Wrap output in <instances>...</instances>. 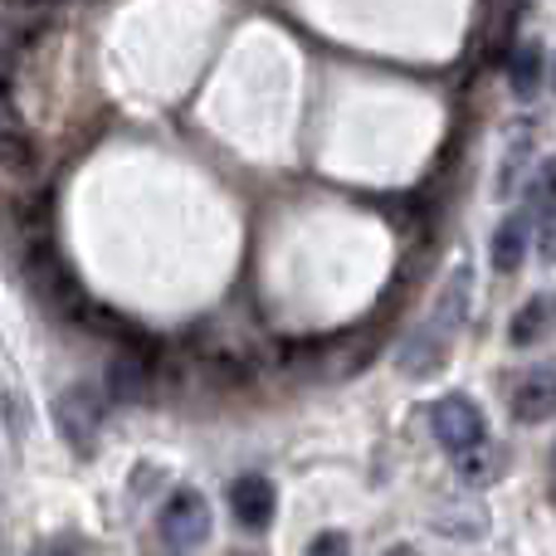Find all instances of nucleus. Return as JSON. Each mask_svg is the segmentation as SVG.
Here are the masks:
<instances>
[{
	"label": "nucleus",
	"mask_w": 556,
	"mask_h": 556,
	"mask_svg": "<svg viewBox=\"0 0 556 556\" xmlns=\"http://www.w3.org/2000/svg\"><path fill=\"white\" fill-rule=\"evenodd\" d=\"M103 395L93 391V386H68V391L54 395V425L59 434H64L74 450H93L98 444V430H103Z\"/></svg>",
	"instance_id": "obj_3"
},
{
	"label": "nucleus",
	"mask_w": 556,
	"mask_h": 556,
	"mask_svg": "<svg viewBox=\"0 0 556 556\" xmlns=\"http://www.w3.org/2000/svg\"><path fill=\"white\" fill-rule=\"evenodd\" d=\"M552 483H556V444H552Z\"/></svg>",
	"instance_id": "obj_16"
},
{
	"label": "nucleus",
	"mask_w": 556,
	"mask_h": 556,
	"mask_svg": "<svg viewBox=\"0 0 556 556\" xmlns=\"http://www.w3.org/2000/svg\"><path fill=\"white\" fill-rule=\"evenodd\" d=\"M230 513H235L240 528L264 532L274 522V513H278V489L264 479V473H244V479L230 483Z\"/></svg>",
	"instance_id": "obj_5"
},
{
	"label": "nucleus",
	"mask_w": 556,
	"mask_h": 556,
	"mask_svg": "<svg viewBox=\"0 0 556 556\" xmlns=\"http://www.w3.org/2000/svg\"><path fill=\"white\" fill-rule=\"evenodd\" d=\"M147 391H152V366H147L142 352H117L108 362V401L113 405H142Z\"/></svg>",
	"instance_id": "obj_7"
},
{
	"label": "nucleus",
	"mask_w": 556,
	"mask_h": 556,
	"mask_svg": "<svg viewBox=\"0 0 556 556\" xmlns=\"http://www.w3.org/2000/svg\"><path fill=\"white\" fill-rule=\"evenodd\" d=\"M469 288H473V274L469 264H459V269L450 274V283H444L440 303H434V317L420 327V332H410V342L401 346V371L405 376H434L444 362H450L454 352V337H459L464 317H469Z\"/></svg>",
	"instance_id": "obj_1"
},
{
	"label": "nucleus",
	"mask_w": 556,
	"mask_h": 556,
	"mask_svg": "<svg viewBox=\"0 0 556 556\" xmlns=\"http://www.w3.org/2000/svg\"><path fill=\"white\" fill-rule=\"evenodd\" d=\"M552 205H556V152L532 176V211H552Z\"/></svg>",
	"instance_id": "obj_14"
},
{
	"label": "nucleus",
	"mask_w": 556,
	"mask_h": 556,
	"mask_svg": "<svg viewBox=\"0 0 556 556\" xmlns=\"http://www.w3.org/2000/svg\"><path fill=\"white\" fill-rule=\"evenodd\" d=\"M313 547H317V552H346V538H317Z\"/></svg>",
	"instance_id": "obj_15"
},
{
	"label": "nucleus",
	"mask_w": 556,
	"mask_h": 556,
	"mask_svg": "<svg viewBox=\"0 0 556 556\" xmlns=\"http://www.w3.org/2000/svg\"><path fill=\"white\" fill-rule=\"evenodd\" d=\"M450 459H454L459 483H469V489H489V483H498V473L508 469V450L493 440L473 444V450H464V454H450Z\"/></svg>",
	"instance_id": "obj_8"
},
{
	"label": "nucleus",
	"mask_w": 556,
	"mask_h": 556,
	"mask_svg": "<svg viewBox=\"0 0 556 556\" xmlns=\"http://www.w3.org/2000/svg\"><path fill=\"white\" fill-rule=\"evenodd\" d=\"M430 430L450 454H464V450L489 440V420H483V410L469 401V395H444V401H434Z\"/></svg>",
	"instance_id": "obj_4"
},
{
	"label": "nucleus",
	"mask_w": 556,
	"mask_h": 556,
	"mask_svg": "<svg viewBox=\"0 0 556 556\" xmlns=\"http://www.w3.org/2000/svg\"><path fill=\"white\" fill-rule=\"evenodd\" d=\"M528 244H532V220L528 215H508V220L498 225V235H493V269L498 274H518L522 260H528Z\"/></svg>",
	"instance_id": "obj_9"
},
{
	"label": "nucleus",
	"mask_w": 556,
	"mask_h": 556,
	"mask_svg": "<svg viewBox=\"0 0 556 556\" xmlns=\"http://www.w3.org/2000/svg\"><path fill=\"white\" fill-rule=\"evenodd\" d=\"M156 538L172 552H195L211 542V503L195 489H176L166 508L156 513Z\"/></svg>",
	"instance_id": "obj_2"
},
{
	"label": "nucleus",
	"mask_w": 556,
	"mask_h": 556,
	"mask_svg": "<svg viewBox=\"0 0 556 556\" xmlns=\"http://www.w3.org/2000/svg\"><path fill=\"white\" fill-rule=\"evenodd\" d=\"M532 250L542 254V264H556V205L532 211Z\"/></svg>",
	"instance_id": "obj_13"
},
{
	"label": "nucleus",
	"mask_w": 556,
	"mask_h": 556,
	"mask_svg": "<svg viewBox=\"0 0 556 556\" xmlns=\"http://www.w3.org/2000/svg\"><path fill=\"white\" fill-rule=\"evenodd\" d=\"M556 415V366H532L522 381L513 386V420L518 425H542Z\"/></svg>",
	"instance_id": "obj_6"
},
{
	"label": "nucleus",
	"mask_w": 556,
	"mask_h": 556,
	"mask_svg": "<svg viewBox=\"0 0 556 556\" xmlns=\"http://www.w3.org/2000/svg\"><path fill=\"white\" fill-rule=\"evenodd\" d=\"M542 54H547V49L538 45V39H522L518 49H513L508 54V84H513V93L518 98H538L542 93Z\"/></svg>",
	"instance_id": "obj_10"
},
{
	"label": "nucleus",
	"mask_w": 556,
	"mask_h": 556,
	"mask_svg": "<svg viewBox=\"0 0 556 556\" xmlns=\"http://www.w3.org/2000/svg\"><path fill=\"white\" fill-rule=\"evenodd\" d=\"M547 317H552V303L547 298H528V303L513 313V346H532L542 332H547Z\"/></svg>",
	"instance_id": "obj_12"
},
{
	"label": "nucleus",
	"mask_w": 556,
	"mask_h": 556,
	"mask_svg": "<svg viewBox=\"0 0 556 556\" xmlns=\"http://www.w3.org/2000/svg\"><path fill=\"white\" fill-rule=\"evenodd\" d=\"M35 166H39V147L29 142V132L20 127L15 103H5V172L20 181V176H35Z\"/></svg>",
	"instance_id": "obj_11"
}]
</instances>
